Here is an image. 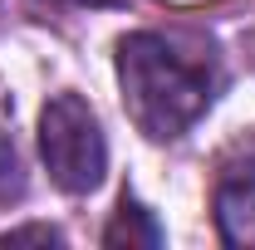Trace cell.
<instances>
[{"instance_id":"1","label":"cell","mask_w":255,"mask_h":250,"mask_svg":"<svg viewBox=\"0 0 255 250\" xmlns=\"http://www.w3.org/2000/svg\"><path fill=\"white\" fill-rule=\"evenodd\" d=\"M118 89L137 132H147L152 142H172L211 108L216 69L162 34L137 30L118 39Z\"/></svg>"},{"instance_id":"2","label":"cell","mask_w":255,"mask_h":250,"mask_svg":"<svg viewBox=\"0 0 255 250\" xmlns=\"http://www.w3.org/2000/svg\"><path fill=\"white\" fill-rule=\"evenodd\" d=\"M39 152L49 167V182L69 196H84L108 172V142L98 113L79 94H54L39 113Z\"/></svg>"},{"instance_id":"3","label":"cell","mask_w":255,"mask_h":250,"mask_svg":"<svg viewBox=\"0 0 255 250\" xmlns=\"http://www.w3.org/2000/svg\"><path fill=\"white\" fill-rule=\"evenodd\" d=\"M216 226L226 246L255 250V127L231 147L216 182Z\"/></svg>"},{"instance_id":"4","label":"cell","mask_w":255,"mask_h":250,"mask_svg":"<svg viewBox=\"0 0 255 250\" xmlns=\"http://www.w3.org/2000/svg\"><path fill=\"white\" fill-rule=\"evenodd\" d=\"M103 246L108 250H137V246L152 250V246H162V226L152 221L147 206H137L132 196H123L113 221H108V231H103Z\"/></svg>"},{"instance_id":"5","label":"cell","mask_w":255,"mask_h":250,"mask_svg":"<svg viewBox=\"0 0 255 250\" xmlns=\"http://www.w3.org/2000/svg\"><path fill=\"white\" fill-rule=\"evenodd\" d=\"M20 196H25V162H20L15 137L0 123V211H5L10 201H20Z\"/></svg>"},{"instance_id":"6","label":"cell","mask_w":255,"mask_h":250,"mask_svg":"<svg viewBox=\"0 0 255 250\" xmlns=\"http://www.w3.org/2000/svg\"><path fill=\"white\" fill-rule=\"evenodd\" d=\"M5 241H59V236H54L49 226H30V231H10Z\"/></svg>"},{"instance_id":"7","label":"cell","mask_w":255,"mask_h":250,"mask_svg":"<svg viewBox=\"0 0 255 250\" xmlns=\"http://www.w3.org/2000/svg\"><path fill=\"white\" fill-rule=\"evenodd\" d=\"M69 5H94L98 10V5H128V0H69Z\"/></svg>"}]
</instances>
